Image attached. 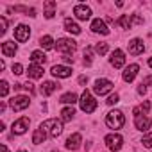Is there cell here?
Wrapping results in <instances>:
<instances>
[{"label": "cell", "instance_id": "1", "mask_svg": "<svg viewBox=\"0 0 152 152\" xmlns=\"http://www.w3.org/2000/svg\"><path fill=\"white\" fill-rule=\"evenodd\" d=\"M39 129H41V131H45L48 136L57 138V136L63 132V124H61L57 118H50V120H45V122L39 125Z\"/></svg>", "mask_w": 152, "mask_h": 152}, {"label": "cell", "instance_id": "2", "mask_svg": "<svg viewBox=\"0 0 152 152\" xmlns=\"http://www.w3.org/2000/svg\"><path fill=\"white\" fill-rule=\"evenodd\" d=\"M106 124H107L109 129H122L124 124H125V118H124L122 111L115 109V111H109V113H107V116H106Z\"/></svg>", "mask_w": 152, "mask_h": 152}, {"label": "cell", "instance_id": "3", "mask_svg": "<svg viewBox=\"0 0 152 152\" xmlns=\"http://www.w3.org/2000/svg\"><path fill=\"white\" fill-rule=\"evenodd\" d=\"M79 104H81V109L84 111V113H93L95 109H97V100L93 99V95L86 90L83 95H81V100H79Z\"/></svg>", "mask_w": 152, "mask_h": 152}, {"label": "cell", "instance_id": "4", "mask_svg": "<svg viewBox=\"0 0 152 152\" xmlns=\"http://www.w3.org/2000/svg\"><path fill=\"white\" fill-rule=\"evenodd\" d=\"M56 48L59 52H64V54H73L75 48H77V41H73L70 38H61V39H57Z\"/></svg>", "mask_w": 152, "mask_h": 152}, {"label": "cell", "instance_id": "5", "mask_svg": "<svg viewBox=\"0 0 152 152\" xmlns=\"http://www.w3.org/2000/svg\"><path fill=\"white\" fill-rule=\"evenodd\" d=\"M113 90V83L109 79H97L95 81V86H93V91L97 95H106Z\"/></svg>", "mask_w": 152, "mask_h": 152}, {"label": "cell", "instance_id": "6", "mask_svg": "<svg viewBox=\"0 0 152 152\" xmlns=\"http://www.w3.org/2000/svg\"><path fill=\"white\" fill-rule=\"evenodd\" d=\"M9 104H11V107H13L15 111H22V109L29 107L31 100H29L27 95H18V97H13V99L9 100Z\"/></svg>", "mask_w": 152, "mask_h": 152}, {"label": "cell", "instance_id": "7", "mask_svg": "<svg viewBox=\"0 0 152 152\" xmlns=\"http://www.w3.org/2000/svg\"><path fill=\"white\" fill-rule=\"evenodd\" d=\"M104 141H106V145H107V147H109L111 150H115V152H116V150H120V148H122V143H124V138H122L120 134H116V132H113V134H107Z\"/></svg>", "mask_w": 152, "mask_h": 152}, {"label": "cell", "instance_id": "8", "mask_svg": "<svg viewBox=\"0 0 152 152\" xmlns=\"http://www.w3.org/2000/svg\"><path fill=\"white\" fill-rule=\"evenodd\" d=\"M52 75L54 77H59V79H66L72 75V68L70 66H64V64H54L52 66Z\"/></svg>", "mask_w": 152, "mask_h": 152}, {"label": "cell", "instance_id": "9", "mask_svg": "<svg viewBox=\"0 0 152 152\" xmlns=\"http://www.w3.org/2000/svg\"><path fill=\"white\" fill-rule=\"evenodd\" d=\"M134 125H136V129L138 131H141V132H147L148 129H150V125H152V120L148 118V116H134Z\"/></svg>", "mask_w": 152, "mask_h": 152}, {"label": "cell", "instance_id": "10", "mask_svg": "<svg viewBox=\"0 0 152 152\" xmlns=\"http://www.w3.org/2000/svg\"><path fill=\"white\" fill-rule=\"evenodd\" d=\"M29 125H31V120H29L27 116H22V118H18V120L13 124V132H15V134H23V132L29 129Z\"/></svg>", "mask_w": 152, "mask_h": 152}, {"label": "cell", "instance_id": "11", "mask_svg": "<svg viewBox=\"0 0 152 152\" xmlns=\"http://www.w3.org/2000/svg\"><path fill=\"white\" fill-rule=\"evenodd\" d=\"M29 36H31V29L27 27V25H18L16 29H15V39L16 41H20V43H23V41H27L29 39Z\"/></svg>", "mask_w": 152, "mask_h": 152}, {"label": "cell", "instance_id": "12", "mask_svg": "<svg viewBox=\"0 0 152 152\" xmlns=\"http://www.w3.org/2000/svg\"><path fill=\"white\" fill-rule=\"evenodd\" d=\"M143 50H145V43L140 38H134V39L129 41V54L140 56V54H143Z\"/></svg>", "mask_w": 152, "mask_h": 152}, {"label": "cell", "instance_id": "13", "mask_svg": "<svg viewBox=\"0 0 152 152\" xmlns=\"http://www.w3.org/2000/svg\"><path fill=\"white\" fill-rule=\"evenodd\" d=\"M73 15L77 16L79 20H88L90 16H91V9L88 7V6H84V4H79V6H75L73 7Z\"/></svg>", "mask_w": 152, "mask_h": 152}, {"label": "cell", "instance_id": "14", "mask_svg": "<svg viewBox=\"0 0 152 152\" xmlns=\"http://www.w3.org/2000/svg\"><path fill=\"white\" fill-rule=\"evenodd\" d=\"M132 22H136V23H141L143 20H141L140 16H131V15H122V16H120V20H118V25H120L122 29H131V25H132Z\"/></svg>", "mask_w": 152, "mask_h": 152}, {"label": "cell", "instance_id": "15", "mask_svg": "<svg viewBox=\"0 0 152 152\" xmlns=\"http://www.w3.org/2000/svg\"><path fill=\"white\" fill-rule=\"evenodd\" d=\"M111 64H113L115 68H122V66L125 64V54H124V50L116 48V50L111 54Z\"/></svg>", "mask_w": 152, "mask_h": 152}, {"label": "cell", "instance_id": "16", "mask_svg": "<svg viewBox=\"0 0 152 152\" xmlns=\"http://www.w3.org/2000/svg\"><path fill=\"white\" fill-rule=\"evenodd\" d=\"M91 31H93V32H97V34H104V36H107V34H109V29H107L106 22H104V20H100V18H97V20H93V22H91Z\"/></svg>", "mask_w": 152, "mask_h": 152}, {"label": "cell", "instance_id": "17", "mask_svg": "<svg viewBox=\"0 0 152 152\" xmlns=\"http://www.w3.org/2000/svg\"><path fill=\"white\" fill-rule=\"evenodd\" d=\"M138 70H140V66L134 63V64H129L125 70H124V81L125 83H132L134 81V77L138 75Z\"/></svg>", "mask_w": 152, "mask_h": 152}, {"label": "cell", "instance_id": "18", "mask_svg": "<svg viewBox=\"0 0 152 152\" xmlns=\"http://www.w3.org/2000/svg\"><path fill=\"white\" fill-rule=\"evenodd\" d=\"M56 90H59V84H57V83H54V81H47V83H43V84L39 86V93H41V95H45V97L52 95Z\"/></svg>", "mask_w": 152, "mask_h": 152}, {"label": "cell", "instance_id": "19", "mask_svg": "<svg viewBox=\"0 0 152 152\" xmlns=\"http://www.w3.org/2000/svg\"><path fill=\"white\" fill-rule=\"evenodd\" d=\"M81 141H83V136H81L79 132H75V134H72V136L66 140V148H70V150H77V148L81 147Z\"/></svg>", "mask_w": 152, "mask_h": 152}, {"label": "cell", "instance_id": "20", "mask_svg": "<svg viewBox=\"0 0 152 152\" xmlns=\"http://www.w3.org/2000/svg\"><path fill=\"white\" fill-rule=\"evenodd\" d=\"M27 73H29L31 79H39V77H43V66H39V64H31L29 70H27Z\"/></svg>", "mask_w": 152, "mask_h": 152}, {"label": "cell", "instance_id": "21", "mask_svg": "<svg viewBox=\"0 0 152 152\" xmlns=\"http://www.w3.org/2000/svg\"><path fill=\"white\" fill-rule=\"evenodd\" d=\"M2 54H4L6 57L15 56V54H16V45H15L13 41H6V43H2Z\"/></svg>", "mask_w": 152, "mask_h": 152}, {"label": "cell", "instance_id": "22", "mask_svg": "<svg viewBox=\"0 0 152 152\" xmlns=\"http://www.w3.org/2000/svg\"><path fill=\"white\" fill-rule=\"evenodd\" d=\"M31 61H32V64H43L45 61H47V56L41 52V50H34L32 54H31Z\"/></svg>", "mask_w": 152, "mask_h": 152}, {"label": "cell", "instance_id": "23", "mask_svg": "<svg viewBox=\"0 0 152 152\" xmlns=\"http://www.w3.org/2000/svg\"><path fill=\"white\" fill-rule=\"evenodd\" d=\"M64 29H66L68 32H72V34H81V27L75 23L73 20H70V18L64 20Z\"/></svg>", "mask_w": 152, "mask_h": 152}, {"label": "cell", "instance_id": "24", "mask_svg": "<svg viewBox=\"0 0 152 152\" xmlns=\"http://www.w3.org/2000/svg\"><path fill=\"white\" fill-rule=\"evenodd\" d=\"M45 138H47V132H45V131H41V129H36V131H34V134H32V143L39 145V143H43V141H45Z\"/></svg>", "mask_w": 152, "mask_h": 152}, {"label": "cell", "instance_id": "25", "mask_svg": "<svg viewBox=\"0 0 152 152\" xmlns=\"http://www.w3.org/2000/svg\"><path fill=\"white\" fill-rule=\"evenodd\" d=\"M73 116H75V109H73V107H64V109L61 111V120H63V122H70Z\"/></svg>", "mask_w": 152, "mask_h": 152}, {"label": "cell", "instance_id": "26", "mask_svg": "<svg viewBox=\"0 0 152 152\" xmlns=\"http://www.w3.org/2000/svg\"><path fill=\"white\" fill-rule=\"evenodd\" d=\"M39 45H41L45 50H52V48H54V39H52V36H43L41 41H39Z\"/></svg>", "mask_w": 152, "mask_h": 152}, {"label": "cell", "instance_id": "27", "mask_svg": "<svg viewBox=\"0 0 152 152\" xmlns=\"http://www.w3.org/2000/svg\"><path fill=\"white\" fill-rule=\"evenodd\" d=\"M59 102H63V104H75L77 102V95L75 93H64Z\"/></svg>", "mask_w": 152, "mask_h": 152}, {"label": "cell", "instance_id": "28", "mask_svg": "<svg viewBox=\"0 0 152 152\" xmlns=\"http://www.w3.org/2000/svg\"><path fill=\"white\" fill-rule=\"evenodd\" d=\"M45 7H47V11H45V18H52L56 13H54V7H56V2H47L45 4Z\"/></svg>", "mask_w": 152, "mask_h": 152}, {"label": "cell", "instance_id": "29", "mask_svg": "<svg viewBox=\"0 0 152 152\" xmlns=\"http://www.w3.org/2000/svg\"><path fill=\"white\" fill-rule=\"evenodd\" d=\"M91 59H93V50L90 47H86V50H84V64L90 66L91 64Z\"/></svg>", "mask_w": 152, "mask_h": 152}, {"label": "cell", "instance_id": "30", "mask_svg": "<svg viewBox=\"0 0 152 152\" xmlns=\"http://www.w3.org/2000/svg\"><path fill=\"white\" fill-rule=\"evenodd\" d=\"M95 52L100 54V56L107 54V43H97V45H95Z\"/></svg>", "mask_w": 152, "mask_h": 152}, {"label": "cell", "instance_id": "31", "mask_svg": "<svg viewBox=\"0 0 152 152\" xmlns=\"http://www.w3.org/2000/svg\"><path fill=\"white\" fill-rule=\"evenodd\" d=\"M141 143H143L145 147H148V148H150V147H152V132L145 134V136L141 138Z\"/></svg>", "mask_w": 152, "mask_h": 152}, {"label": "cell", "instance_id": "32", "mask_svg": "<svg viewBox=\"0 0 152 152\" xmlns=\"http://www.w3.org/2000/svg\"><path fill=\"white\" fill-rule=\"evenodd\" d=\"M7 91H9V84H7L6 81H2V83H0V95L6 97V95H7Z\"/></svg>", "mask_w": 152, "mask_h": 152}, {"label": "cell", "instance_id": "33", "mask_svg": "<svg viewBox=\"0 0 152 152\" xmlns=\"http://www.w3.org/2000/svg\"><path fill=\"white\" fill-rule=\"evenodd\" d=\"M11 70H13V73H15V75H22V73H23V66H22L20 63L13 64V68H11Z\"/></svg>", "mask_w": 152, "mask_h": 152}, {"label": "cell", "instance_id": "34", "mask_svg": "<svg viewBox=\"0 0 152 152\" xmlns=\"http://www.w3.org/2000/svg\"><path fill=\"white\" fill-rule=\"evenodd\" d=\"M6 27H7V20L4 16H0V34H6V31H7Z\"/></svg>", "mask_w": 152, "mask_h": 152}, {"label": "cell", "instance_id": "35", "mask_svg": "<svg viewBox=\"0 0 152 152\" xmlns=\"http://www.w3.org/2000/svg\"><path fill=\"white\" fill-rule=\"evenodd\" d=\"M118 100H120V97H118V95H116V93H115V95H111V97H109V99H107V100H106V102H107V104H109V106H113V104H116V102H118Z\"/></svg>", "mask_w": 152, "mask_h": 152}, {"label": "cell", "instance_id": "36", "mask_svg": "<svg viewBox=\"0 0 152 152\" xmlns=\"http://www.w3.org/2000/svg\"><path fill=\"white\" fill-rule=\"evenodd\" d=\"M148 109H150V102H148V100H145V102L140 106V111H143V113L147 115V113H148Z\"/></svg>", "mask_w": 152, "mask_h": 152}, {"label": "cell", "instance_id": "37", "mask_svg": "<svg viewBox=\"0 0 152 152\" xmlns=\"http://www.w3.org/2000/svg\"><path fill=\"white\" fill-rule=\"evenodd\" d=\"M141 84H143V86H152V75H147Z\"/></svg>", "mask_w": 152, "mask_h": 152}, {"label": "cell", "instance_id": "38", "mask_svg": "<svg viewBox=\"0 0 152 152\" xmlns=\"http://www.w3.org/2000/svg\"><path fill=\"white\" fill-rule=\"evenodd\" d=\"M23 88H25L27 91H31V93H34V84H31V83H25V84H23Z\"/></svg>", "mask_w": 152, "mask_h": 152}, {"label": "cell", "instance_id": "39", "mask_svg": "<svg viewBox=\"0 0 152 152\" xmlns=\"http://www.w3.org/2000/svg\"><path fill=\"white\" fill-rule=\"evenodd\" d=\"M145 91H147V88H145L143 84H140V88H138V93H140V95H143Z\"/></svg>", "mask_w": 152, "mask_h": 152}, {"label": "cell", "instance_id": "40", "mask_svg": "<svg viewBox=\"0 0 152 152\" xmlns=\"http://www.w3.org/2000/svg\"><path fill=\"white\" fill-rule=\"evenodd\" d=\"M86 81H88V79L84 77V75H83V77H79V83H81V84H86Z\"/></svg>", "mask_w": 152, "mask_h": 152}, {"label": "cell", "instance_id": "41", "mask_svg": "<svg viewBox=\"0 0 152 152\" xmlns=\"http://www.w3.org/2000/svg\"><path fill=\"white\" fill-rule=\"evenodd\" d=\"M2 152H9V148H7V147H6L4 143H2Z\"/></svg>", "mask_w": 152, "mask_h": 152}, {"label": "cell", "instance_id": "42", "mask_svg": "<svg viewBox=\"0 0 152 152\" xmlns=\"http://www.w3.org/2000/svg\"><path fill=\"white\" fill-rule=\"evenodd\" d=\"M148 66H150V68H152V57H150V59H148Z\"/></svg>", "mask_w": 152, "mask_h": 152}, {"label": "cell", "instance_id": "43", "mask_svg": "<svg viewBox=\"0 0 152 152\" xmlns=\"http://www.w3.org/2000/svg\"><path fill=\"white\" fill-rule=\"evenodd\" d=\"M20 152H25V150H20Z\"/></svg>", "mask_w": 152, "mask_h": 152}]
</instances>
